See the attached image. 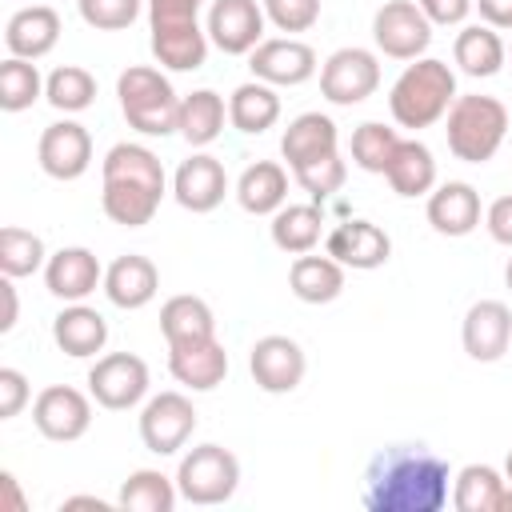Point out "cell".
<instances>
[{
    "label": "cell",
    "mask_w": 512,
    "mask_h": 512,
    "mask_svg": "<svg viewBox=\"0 0 512 512\" xmlns=\"http://www.w3.org/2000/svg\"><path fill=\"white\" fill-rule=\"evenodd\" d=\"M236 200L252 216H276L288 204V172L276 160H256L236 180Z\"/></svg>",
    "instance_id": "26"
},
{
    "label": "cell",
    "mask_w": 512,
    "mask_h": 512,
    "mask_svg": "<svg viewBox=\"0 0 512 512\" xmlns=\"http://www.w3.org/2000/svg\"><path fill=\"white\" fill-rule=\"evenodd\" d=\"M320 228H324V216L316 204H284L272 216V244L288 256H304L320 244Z\"/></svg>",
    "instance_id": "35"
},
{
    "label": "cell",
    "mask_w": 512,
    "mask_h": 512,
    "mask_svg": "<svg viewBox=\"0 0 512 512\" xmlns=\"http://www.w3.org/2000/svg\"><path fill=\"white\" fill-rule=\"evenodd\" d=\"M324 252H328L332 260H340L344 268L372 272V268L388 264L392 240H388V232H384L380 224H372V220H344V224H336V228L328 232Z\"/></svg>",
    "instance_id": "17"
},
{
    "label": "cell",
    "mask_w": 512,
    "mask_h": 512,
    "mask_svg": "<svg viewBox=\"0 0 512 512\" xmlns=\"http://www.w3.org/2000/svg\"><path fill=\"white\" fill-rule=\"evenodd\" d=\"M248 68L256 80H264L272 88H296V84L312 80L320 64H316L312 44H304L296 36H272L248 52Z\"/></svg>",
    "instance_id": "13"
},
{
    "label": "cell",
    "mask_w": 512,
    "mask_h": 512,
    "mask_svg": "<svg viewBox=\"0 0 512 512\" xmlns=\"http://www.w3.org/2000/svg\"><path fill=\"white\" fill-rule=\"evenodd\" d=\"M448 460L424 444H388L364 468L368 512H440L448 504Z\"/></svg>",
    "instance_id": "1"
},
{
    "label": "cell",
    "mask_w": 512,
    "mask_h": 512,
    "mask_svg": "<svg viewBox=\"0 0 512 512\" xmlns=\"http://www.w3.org/2000/svg\"><path fill=\"white\" fill-rule=\"evenodd\" d=\"M448 152L464 164H488L508 136V108L496 96H456L448 108Z\"/></svg>",
    "instance_id": "4"
},
{
    "label": "cell",
    "mask_w": 512,
    "mask_h": 512,
    "mask_svg": "<svg viewBox=\"0 0 512 512\" xmlns=\"http://www.w3.org/2000/svg\"><path fill=\"white\" fill-rule=\"evenodd\" d=\"M176 488H180V500L200 504V508L232 500L236 488H240V460H236V452H228L224 444H196V448H188L180 456V468H176Z\"/></svg>",
    "instance_id": "5"
},
{
    "label": "cell",
    "mask_w": 512,
    "mask_h": 512,
    "mask_svg": "<svg viewBox=\"0 0 512 512\" xmlns=\"http://www.w3.org/2000/svg\"><path fill=\"white\" fill-rule=\"evenodd\" d=\"M176 500H180V488L160 468H136L116 496V504L128 512H172Z\"/></svg>",
    "instance_id": "36"
},
{
    "label": "cell",
    "mask_w": 512,
    "mask_h": 512,
    "mask_svg": "<svg viewBox=\"0 0 512 512\" xmlns=\"http://www.w3.org/2000/svg\"><path fill=\"white\" fill-rule=\"evenodd\" d=\"M400 140H404V136H400L396 128H388V124H380V120H364V124L352 132V164L364 168V172L384 176V168H388V160H392V152H396Z\"/></svg>",
    "instance_id": "40"
},
{
    "label": "cell",
    "mask_w": 512,
    "mask_h": 512,
    "mask_svg": "<svg viewBox=\"0 0 512 512\" xmlns=\"http://www.w3.org/2000/svg\"><path fill=\"white\" fill-rule=\"evenodd\" d=\"M164 200V188L148 184V180H132V176H104V192H100V208L112 224L120 228H144L156 208Z\"/></svg>",
    "instance_id": "22"
},
{
    "label": "cell",
    "mask_w": 512,
    "mask_h": 512,
    "mask_svg": "<svg viewBox=\"0 0 512 512\" xmlns=\"http://www.w3.org/2000/svg\"><path fill=\"white\" fill-rule=\"evenodd\" d=\"M504 472L492 464H464L452 480V508L456 512H500L504 496Z\"/></svg>",
    "instance_id": "34"
},
{
    "label": "cell",
    "mask_w": 512,
    "mask_h": 512,
    "mask_svg": "<svg viewBox=\"0 0 512 512\" xmlns=\"http://www.w3.org/2000/svg\"><path fill=\"white\" fill-rule=\"evenodd\" d=\"M420 4V12L432 20V28L440 24V28H456V24H464L468 20V12L476 8V0H416Z\"/></svg>",
    "instance_id": "46"
},
{
    "label": "cell",
    "mask_w": 512,
    "mask_h": 512,
    "mask_svg": "<svg viewBox=\"0 0 512 512\" xmlns=\"http://www.w3.org/2000/svg\"><path fill=\"white\" fill-rule=\"evenodd\" d=\"M500 512H512V484H504V496H500Z\"/></svg>",
    "instance_id": "52"
},
{
    "label": "cell",
    "mask_w": 512,
    "mask_h": 512,
    "mask_svg": "<svg viewBox=\"0 0 512 512\" xmlns=\"http://www.w3.org/2000/svg\"><path fill=\"white\" fill-rule=\"evenodd\" d=\"M44 264H48V252H44V240L36 232L16 228V224L0 228V276L20 280V276L40 272Z\"/></svg>",
    "instance_id": "38"
},
{
    "label": "cell",
    "mask_w": 512,
    "mask_h": 512,
    "mask_svg": "<svg viewBox=\"0 0 512 512\" xmlns=\"http://www.w3.org/2000/svg\"><path fill=\"white\" fill-rule=\"evenodd\" d=\"M484 228H488V236H492L496 244L512 248V196H496V200L488 204Z\"/></svg>",
    "instance_id": "47"
},
{
    "label": "cell",
    "mask_w": 512,
    "mask_h": 512,
    "mask_svg": "<svg viewBox=\"0 0 512 512\" xmlns=\"http://www.w3.org/2000/svg\"><path fill=\"white\" fill-rule=\"evenodd\" d=\"M288 288L296 300L304 304H332L340 292H344V264L332 260L328 252L324 256H296L292 268H288Z\"/></svg>",
    "instance_id": "30"
},
{
    "label": "cell",
    "mask_w": 512,
    "mask_h": 512,
    "mask_svg": "<svg viewBox=\"0 0 512 512\" xmlns=\"http://www.w3.org/2000/svg\"><path fill=\"white\" fill-rule=\"evenodd\" d=\"M384 180L392 184L396 196L404 200H416V196H428L436 188V160H432V148L420 144V140H400L388 168H384Z\"/></svg>",
    "instance_id": "29"
},
{
    "label": "cell",
    "mask_w": 512,
    "mask_h": 512,
    "mask_svg": "<svg viewBox=\"0 0 512 512\" xmlns=\"http://www.w3.org/2000/svg\"><path fill=\"white\" fill-rule=\"evenodd\" d=\"M0 296H4L0 332H12V328H16V320H20V304H16V284H12V276H4V280H0Z\"/></svg>",
    "instance_id": "49"
},
{
    "label": "cell",
    "mask_w": 512,
    "mask_h": 512,
    "mask_svg": "<svg viewBox=\"0 0 512 512\" xmlns=\"http://www.w3.org/2000/svg\"><path fill=\"white\" fill-rule=\"evenodd\" d=\"M36 160L44 168V176L52 180H80L92 164V136L84 124L76 120H56L40 132L36 144Z\"/></svg>",
    "instance_id": "14"
},
{
    "label": "cell",
    "mask_w": 512,
    "mask_h": 512,
    "mask_svg": "<svg viewBox=\"0 0 512 512\" xmlns=\"http://www.w3.org/2000/svg\"><path fill=\"white\" fill-rule=\"evenodd\" d=\"M452 100H456V72L444 60L420 56L396 76L388 92V112L400 128L416 132V128H432L436 120H444Z\"/></svg>",
    "instance_id": "2"
},
{
    "label": "cell",
    "mask_w": 512,
    "mask_h": 512,
    "mask_svg": "<svg viewBox=\"0 0 512 512\" xmlns=\"http://www.w3.org/2000/svg\"><path fill=\"white\" fill-rule=\"evenodd\" d=\"M508 56H512V48H508Z\"/></svg>",
    "instance_id": "55"
},
{
    "label": "cell",
    "mask_w": 512,
    "mask_h": 512,
    "mask_svg": "<svg viewBox=\"0 0 512 512\" xmlns=\"http://www.w3.org/2000/svg\"><path fill=\"white\" fill-rule=\"evenodd\" d=\"M96 284H104V268L96 260V252L72 244V248H60L48 256L44 264V288L64 300V304H76V300H88L96 292Z\"/></svg>",
    "instance_id": "18"
},
{
    "label": "cell",
    "mask_w": 512,
    "mask_h": 512,
    "mask_svg": "<svg viewBox=\"0 0 512 512\" xmlns=\"http://www.w3.org/2000/svg\"><path fill=\"white\" fill-rule=\"evenodd\" d=\"M460 340L476 364H496L512 348V308L504 300H476L464 312Z\"/></svg>",
    "instance_id": "15"
},
{
    "label": "cell",
    "mask_w": 512,
    "mask_h": 512,
    "mask_svg": "<svg viewBox=\"0 0 512 512\" xmlns=\"http://www.w3.org/2000/svg\"><path fill=\"white\" fill-rule=\"evenodd\" d=\"M476 12L488 28H512V0H476Z\"/></svg>",
    "instance_id": "48"
},
{
    "label": "cell",
    "mask_w": 512,
    "mask_h": 512,
    "mask_svg": "<svg viewBox=\"0 0 512 512\" xmlns=\"http://www.w3.org/2000/svg\"><path fill=\"white\" fill-rule=\"evenodd\" d=\"M204 0H148V28H184L200 24Z\"/></svg>",
    "instance_id": "44"
},
{
    "label": "cell",
    "mask_w": 512,
    "mask_h": 512,
    "mask_svg": "<svg viewBox=\"0 0 512 512\" xmlns=\"http://www.w3.org/2000/svg\"><path fill=\"white\" fill-rule=\"evenodd\" d=\"M44 100L56 112H84L96 100V76L80 64H60L44 80Z\"/></svg>",
    "instance_id": "37"
},
{
    "label": "cell",
    "mask_w": 512,
    "mask_h": 512,
    "mask_svg": "<svg viewBox=\"0 0 512 512\" xmlns=\"http://www.w3.org/2000/svg\"><path fill=\"white\" fill-rule=\"evenodd\" d=\"M504 284H508V288H512V260H508V264H504Z\"/></svg>",
    "instance_id": "54"
},
{
    "label": "cell",
    "mask_w": 512,
    "mask_h": 512,
    "mask_svg": "<svg viewBox=\"0 0 512 512\" xmlns=\"http://www.w3.org/2000/svg\"><path fill=\"white\" fill-rule=\"evenodd\" d=\"M196 432V408L184 392H156L140 408V440L156 456H176Z\"/></svg>",
    "instance_id": "9"
},
{
    "label": "cell",
    "mask_w": 512,
    "mask_h": 512,
    "mask_svg": "<svg viewBox=\"0 0 512 512\" xmlns=\"http://www.w3.org/2000/svg\"><path fill=\"white\" fill-rule=\"evenodd\" d=\"M148 364L136 352H108L88 368V392L108 412H128L148 396Z\"/></svg>",
    "instance_id": "8"
},
{
    "label": "cell",
    "mask_w": 512,
    "mask_h": 512,
    "mask_svg": "<svg viewBox=\"0 0 512 512\" xmlns=\"http://www.w3.org/2000/svg\"><path fill=\"white\" fill-rule=\"evenodd\" d=\"M264 4L256 0H212L204 32L212 40V48H220L224 56H248L260 40H264Z\"/></svg>",
    "instance_id": "12"
},
{
    "label": "cell",
    "mask_w": 512,
    "mask_h": 512,
    "mask_svg": "<svg viewBox=\"0 0 512 512\" xmlns=\"http://www.w3.org/2000/svg\"><path fill=\"white\" fill-rule=\"evenodd\" d=\"M60 12L48 8V4H28L20 12L8 16L4 24V44H8V56H20V60H40L48 56L56 44H60Z\"/></svg>",
    "instance_id": "20"
},
{
    "label": "cell",
    "mask_w": 512,
    "mask_h": 512,
    "mask_svg": "<svg viewBox=\"0 0 512 512\" xmlns=\"http://www.w3.org/2000/svg\"><path fill=\"white\" fill-rule=\"evenodd\" d=\"M28 396H32L28 376L20 368H0V420L20 416V408L28 404Z\"/></svg>",
    "instance_id": "45"
},
{
    "label": "cell",
    "mask_w": 512,
    "mask_h": 512,
    "mask_svg": "<svg viewBox=\"0 0 512 512\" xmlns=\"http://www.w3.org/2000/svg\"><path fill=\"white\" fill-rule=\"evenodd\" d=\"M504 480L512 484V452H508V460H504Z\"/></svg>",
    "instance_id": "53"
},
{
    "label": "cell",
    "mask_w": 512,
    "mask_h": 512,
    "mask_svg": "<svg viewBox=\"0 0 512 512\" xmlns=\"http://www.w3.org/2000/svg\"><path fill=\"white\" fill-rule=\"evenodd\" d=\"M248 372L256 380L260 392L268 396H284V392H296L304 372H308V360H304V348L292 340V336H260L248 352Z\"/></svg>",
    "instance_id": "11"
},
{
    "label": "cell",
    "mask_w": 512,
    "mask_h": 512,
    "mask_svg": "<svg viewBox=\"0 0 512 512\" xmlns=\"http://www.w3.org/2000/svg\"><path fill=\"white\" fill-rule=\"evenodd\" d=\"M64 508H96V512H104V508H108V500H100V496H68V500H64Z\"/></svg>",
    "instance_id": "51"
},
{
    "label": "cell",
    "mask_w": 512,
    "mask_h": 512,
    "mask_svg": "<svg viewBox=\"0 0 512 512\" xmlns=\"http://www.w3.org/2000/svg\"><path fill=\"white\" fill-rule=\"evenodd\" d=\"M168 372L176 384L192 392H212L228 376V352L216 336L200 344H180V348H168Z\"/></svg>",
    "instance_id": "23"
},
{
    "label": "cell",
    "mask_w": 512,
    "mask_h": 512,
    "mask_svg": "<svg viewBox=\"0 0 512 512\" xmlns=\"http://www.w3.org/2000/svg\"><path fill=\"white\" fill-rule=\"evenodd\" d=\"M172 196H176V204L184 212H196V216L220 208L224 196H228V172H224V164L216 156H208V152H192L176 168V176H172Z\"/></svg>",
    "instance_id": "16"
},
{
    "label": "cell",
    "mask_w": 512,
    "mask_h": 512,
    "mask_svg": "<svg viewBox=\"0 0 512 512\" xmlns=\"http://www.w3.org/2000/svg\"><path fill=\"white\" fill-rule=\"evenodd\" d=\"M32 424L44 440L72 444L92 428V392L84 396L72 384H48L32 400Z\"/></svg>",
    "instance_id": "10"
},
{
    "label": "cell",
    "mask_w": 512,
    "mask_h": 512,
    "mask_svg": "<svg viewBox=\"0 0 512 512\" xmlns=\"http://www.w3.org/2000/svg\"><path fill=\"white\" fill-rule=\"evenodd\" d=\"M116 96H120V112L128 120V128L144 132V136H172L180 132V100L172 80L160 68L148 64H132L116 76Z\"/></svg>",
    "instance_id": "3"
},
{
    "label": "cell",
    "mask_w": 512,
    "mask_h": 512,
    "mask_svg": "<svg viewBox=\"0 0 512 512\" xmlns=\"http://www.w3.org/2000/svg\"><path fill=\"white\" fill-rule=\"evenodd\" d=\"M52 340H56V348L64 356L88 360V356L104 352V344H108V320L96 308H88L84 300L64 304L56 312V320H52Z\"/></svg>",
    "instance_id": "25"
},
{
    "label": "cell",
    "mask_w": 512,
    "mask_h": 512,
    "mask_svg": "<svg viewBox=\"0 0 512 512\" xmlns=\"http://www.w3.org/2000/svg\"><path fill=\"white\" fill-rule=\"evenodd\" d=\"M280 120V96L264 80H248L228 96V124L244 136H260Z\"/></svg>",
    "instance_id": "31"
},
{
    "label": "cell",
    "mask_w": 512,
    "mask_h": 512,
    "mask_svg": "<svg viewBox=\"0 0 512 512\" xmlns=\"http://www.w3.org/2000/svg\"><path fill=\"white\" fill-rule=\"evenodd\" d=\"M372 40L392 60H420L432 44V20L416 0H384L372 16Z\"/></svg>",
    "instance_id": "6"
},
{
    "label": "cell",
    "mask_w": 512,
    "mask_h": 512,
    "mask_svg": "<svg viewBox=\"0 0 512 512\" xmlns=\"http://www.w3.org/2000/svg\"><path fill=\"white\" fill-rule=\"evenodd\" d=\"M160 332H164L168 348L200 344V340H212L216 336V316H212L208 300H200L192 292H180V296H168L164 300V308H160Z\"/></svg>",
    "instance_id": "27"
},
{
    "label": "cell",
    "mask_w": 512,
    "mask_h": 512,
    "mask_svg": "<svg viewBox=\"0 0 512 512\" xmlns=\"http://www.w3.org/2000/svg\"><path fill=\"white\" fill-rule=\"evenodd\" d=\"M292 176H296V184H300L312 200H328L332 192L344 188V180H348V164L340 160V152H332V156H324V160H312V164L296 168Z\"/></svg>",
    "instance_id": "41"
},
{
    "label": "cell",
    "mask_w": 512,
    "mask_h": 512,
    "mask_svg": "<svg viewBox=\"0 0 512 512\" xmlns=\"http://www.w3.org/2000/svg\"><path fill=\"white\" fill-rule=\"evenodd\" d=\"M380 88V60L368 48H336L320 68V96L336 108L364 104Z\"/></svg>",
    "instance_id": "7"
},
{
    "label": "cell",
    "mask_w": 512,
    "mask_h": 512,
    "mask_svg": "<svg viewBox=\"0 0 512 512\" xmlns=\"http://www.w3.org/2000/svg\"><path fill=\"white\" fill-rule=\"evenodd\" d=\"M44 96V76L36 68V60H20L8 56L0 64V108L4 112H24Z\"/></svg>",
    "instance_id": "39"
},
{
    "label": "cell",
    "mask_w": 512,
    "mask_h": 512,
    "mask_svg": "<svg viewBox=\"0 0 512 512\" xmlns=\"http://www.w3.org/2000/svg\"><path fill=\"white\" fill-rule=\"evenodd\" d=\"M340 152V132H336V120L324 116V112H300L296 120H288L284 136H280V156L288 160V168H304L312 160H324Z\"/></svg>",
    "instance_id": "21"
},
{
    "label": "cell",
    "mask_w": 512,
    "mask_h": 512,
    "mask_svg": "<svg viewBox=\"0 0 512 512\" xmlns=\"http://www.w3.org/2000/svg\"><path fill=\"white\" fill-rule=\"evenodd\" d=\"M428 224L440 236H468L480 224V192L468 180H448L428 192Z\"/></svg>",
    "instance_id": "24"
},
{
    "label": "cell",
    "mask_w": 512,
    "mask_h": 512,
    "mask_svg": "<svg viewBox=\"0 0 512 512\" xmlns=\"http://www.w3.org/2000/svg\"><path fill=\"white\" fill-rule=\"evenodd\" d=\"M0 488H4L8 512H24V508H28V500H24V492H20V480H16L12 472H0Z\"/></svg>",
    "instance_id": "50"
},
{
    "label": "cell",
    "mask_w": 512,
    "mask_h": 512,
    "mask_svg": "<svg viewBox=\"0 0 512 512\" xmlns=\"http://www.w3.org/2000/svg\"><path fill=\"white\" fill-rule=\"evenodd\" d=\"M156 292H160V272L140 252H124L104 268V296L124 312H136V308L152 304Z\"/></svg>",
    "instance_id": "19"
},
{
    "label": "cell",
    "mask_w": 512,
    "mask_h": 512,
    "mask_svg": "<svg viewBox=\"0 0 512 512\" xmlns=\"http://www.w3.org/2000/svg\"><path fill=\"white\" fill-rule=\"evenodd\" d=\"M152 32V56L172 72H196L208 60V32L200 24L184 28H148Z\"/></svg>",
    "instance_id": "32"
},
{
    "label": "cell",
    "mask_w": 512,
    "mask_h": 512,
    "mask_svg": "<svg viewBox=\"0 0 512 512\" xmlns=\"http://www.w3.org/2000/svg\"><path fill=\"white\" fill-rule=\"evenodd\" d=\"M80 20L96 32H120L140 16V0H76Z\"/></svg>",
    "instance_id": "42"
},
{
    "label": "cell",
    "mask_w": 512,
    "mask_h": 512,
    "mask_svg": "<svg viewBox=\"0 0 512 512\" xmlns=\"http://www.w3.org/2000/svg\"><path fill=\"white\" fill-rule=\"evenodd\" d=\"M452 60L460 64L464 76H476V80H488L504 68L508 60V44L500 40L496 28L488 24H464L456 32V44H452Z\"/></svg>",
    "instance_id": "28"
},
{
    "label": "cell",
    "mask_w": 512,
    "mask_h": 512,
    "mask_svg": "<svg viewBox=\"0 0 512 512\" xmlns=\"http://www.w3.org/2000/svg\"><path fill=\"white\" fill-rule=\"evenodd\" d=\"M264 4V16L272 28L280 32H308L316 20H320V0H260Z\"/></svg>",
    "instance_id": "43"
},
{
    "label": "cell",
    "mask_w": 512,
    "mask_h": 512,
    "mask_svg": "<svg viewBox=\"0 0 512 512\" xmlns=\"http://www.w3.org/2000/svg\"><path fill=\"white\" fill-rule=\"evenodd\" d=\"M224 120H228L224 96L212 92V88H196L180 100V136L192 148H208L224 132Z\"/></svg>",
    "instance_id": "33"
}]
</instances>
